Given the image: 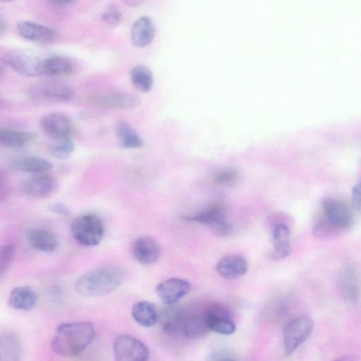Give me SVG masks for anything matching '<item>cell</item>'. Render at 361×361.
Wrapping results in <instances>:
<instances>
[{
	"mask_svg": "<svg viewBox=\"0 0 361 361\" xmlns=\"http://www.w3.org/2000/svg\"><path fill=\"white\" fill-rule=\"evenodd\" d=\"M131 315L137 324L147 328L154 326L159 319L156 306L146 300L135 302L133 305Z\"/></svg>",
	"mask_w": 361,
	"mask_h": 361,
	"instance_id": "cell-25",
	"label": "cell"
},
{
	"mask_svg": "<svg viewBox=\"0 0 361 361\" xmlns=\"http://www.w3.org/2000/svg\"><path fill=\"white\" fill-rule=\"evenodd\" d=\"M48 209L49 212L61 216H66L71 213L68 206L62 202L51 203L48 206Z\"/></svg>",
	"mask_w": 361,
	"mask_h": 361,
	"instance_id": "cell-37",
	"label": "cell"
},
{
	"mask_svg": "<svg viewBox=\"0 0 361 361\" xmlns=\"http://www.w3.org/2000/svg\"><path fill=\"white\" fill-rule=\"evenodd\" d=\"M273 250L271 257L274 259H283L288 257L291 252L290 243V231L288 227L283 224H277L272 232Z\"/></svg>",
	"mask_w": 361,
	"mask_h": 361,
	"instance_id": "cell-22",
	"label": "cell"
},
{
	"mask_svg": "<svg viewBox=\"0 0 361 361\" xmlns=\"http://www.w3.org/2000/svg\"><path fill=\"white\" fill-rule=\"evenodd\" d=\"M28 245L35 250L44 252H54L59 246L56 235L50 230L44 228H33L25 234Z\"/></svg>",
	"mask_w": 361,
	"mask_h": 361,
	"instance_id": "cell-17",
	"label": "cell"
},
{
	"mask_svg": "<svg viewBox=\"0 0 361 361\" xmlns=\"http://www.w3.org/2000/svg\"><path fill=\"white\" fill-rule=\"evenodd\" d=\"M124 280V273L118 267L106 265L92 269L78 279L76 292L84 297H98L111 293Z\"/></svg>",
	"mask_w": 361,
	"mask_h": 361,
	"instance_id": "cell-3",
	"label": "cell"
},
{
	"mask_svg": "<svg viewBox=\"0 0 361 361\" xmlns=\"http://www.w3.org/2000/svg\"><path fill=\"white\" fill-rule=\"evenodd\" d=\"M22 343L15 333L6 331L0 336V361H20Z\"/></svg>",
	"mask_w": 361,
	"mask_h": 361,
	"instance_id": "cell-23",
	"label": "cell"
},
{
	"mask_svg": "<svg viewBox=\"0 0 361 361\" xmlns=\"http://www.w3.org/2000/svg\"><path fill=\"white\" fill-rule=\"evenodd\" d=\"M104 232L102 220L93 214L81 215L75 219L71 225L73 238L84 246L98 245L103 239Z\"/></svg>",
	"mask_w": 361,
	"mask_h": 361,
	"instance_id": "cell-4",
	"label": "cell"
},
{
	"mask_svg": "<svg viewBox=\"0 0 361 361\" xmlns=\"http://www.w3.org/2000/svg\"><path fill=\"white\" fill-rule=\"evenodd\" d=\"M75 149V144L71 137L56 141L49 148L52 157L59 160L69 158Z\"/></svg>",
	"mask_w": 361,
	"mask_h": 361,
	"instance_id": "cell-32",
	"label": "cell"
},
{
	"mask_svg": "<svg viewBox=\"0 0 361 361\" xmlns=\"http://www.w3.org/2000/svg\"><path fill=\"white\" fill-rule=\"evenodd\" d=\"M115 361H148L149 351L146 345L129 334L117 336L113 343Z\"/></svg>",
	"mask_w": 361,
	"mask_h": 361,
	"instance_id": "cell-7",
	"label": "cell"
},
{
	"mask_svg": "<svg viewBox=\"0 0 361 361\" xmlns=\"http://www.w3.org/2000/svg\"><path fill=\"white\" fill-rule=\"evenodd\" d=\"M39 92L42 97L59 101H70L75 97L73 88L59 82L44 85L39 90Z\"/></svg>",
	"mask_w": 361,
	"mask_h": 361,
	"instance_id": "cell-31",
	"label": "cell"
},
{
	"mask_svg": "<svg viewBox=\"0 0 361 361\" xmlns=\"http://www.w3.org/2000/svg\"><path fill=\"white\" fill-rule=\"evenodd\" d=\"M180 331L188 338L203 337L209 331L204 314H185Z\"/></svg>",
	"mask_w": 361,
	"mask_h": 361,
	"instance_id": "cell-29",
	"label": "cell"
},
{
	"mask_svg": "<svg viewBox=\"0 0 361 361\" xmlns=\"http://www.w3.org/2000/svg\"><path fill=\"white\" fill-rule=\"evenodd\" d=\"M131 252L136 261L145 265L157 262L161 255L159 244L149 235L135 238L131 245Z\"/></svg>",
	"mask_w": 361,
	"mask_h": 361,
	"instance_id": "cell-13",
	"label": "cell"
},
{
	"mask_svg": "<svg viewBox=\"0 0 361 361\" xmlns=\"http://www.w3.org/2000/svg\"><path fill=\"white\" fill-rule=\"evenodd\" d=\"M11 166L14 170L35 174L47 172L52 168L48 160L32 155L18 157L12 161Z\"/></svg>",
	"mask_w": 361,
	"mask_h": 361,
	"instance_id": "cell-24",
	"label": "cell"
},
{
	"mask_svg": "<svg viewBox=\"0 0 361 361\" xmlns=\"http://www.w3.org/2000/svg\"><path fill=\"white\" fill-rule=\"evenodd\" d=\"M190 283L188 281L173 277L159 283L156 293L159 299L167 305H172L188 293Z\"/></svg>",
	"mask_w": 361,
	"mask_h": 361,
	"instance_id": "cell-12",
	"label": "cell"
},
{
	"mask_svg": "<svg viewBox=\"0 0 361 361\" xmlns=\"http://www.w3.org/2000/svg\"><path fill=\"white\" fill-rule=\"evenodd\" d=\"M168 306L159 314L158 322L163 330L167 333L180 331L185 313L173 305Z\"/></svg>",
	"mask_w": 361,
	"mask_h": 361,
	"instance_id": "cell-28",
	"label": "cell"
},
{
	"mask_svg": "<svg viewBox=\"0 0 361 361\" xmlns=\"http://www.w3.org/2000/svg\"><path fill=\"white\" fill-rule=\"evenodd\" d=\"M95 336L93 324L88 322H73L57 326L51 340L55 353L63 357H75L82 353Z\"/></svg>",
	"mask_w": 361,
	"mask_h": 361,
	"instance_id": "cell-1",
	"label": "cell"
},
{
	"mask_svg": "<svg viewBox=\"0 0 361 361\" xmlns=\"http://www.w3.org/2000/svg\"><path fill=\"white\" fill-rule=\"evenodd\" d=\"M56 179L47 172L36 173L23 183V192L33 197L44 198L50 195L56 188Z\"/></svg>",
	"mask_w": 361,
	"mask_h": 361,
	"instance_id": "cell-16",
	"label": "cell"
},
{
	"mask_svg": "<svg viewBox=\"0 0 361 361\" xmlns=\"http://www.w3.org/2000/svg\"><path fill=\"white\" fill-rule=\"evenodd\" d=\"M48 3H49L51 5H54L55 6H64L67 5H70L71 4L74 3V1L71 0H51L49 1Z\"/></svg>",
	"mask_w": 361,
	"mask_h": 361,
	"instance_id": "cell-38",
	"label": "cell"
},
{
	"mask_svg": "<svg viewBox=\"0 0 361 361\" xmlns=\"http://www.w3.org/2000/svg\"><path fill=\"white\" fill-rule=\"evenodd\" d=\"M354 214L349 205L338 198L325 199L313 228L318 237H328L349 231L354 226Z\"/></svg>",
	"mask_w": 361,
	"mask_h": 361,
	"instance_id": "cell-2",
	"label": "cell"
},
{
	"mask_svg": "<svg viewBox=\"0 0 361 361\" xmlns=\"http://www.w3.org/2000/svg\"><path fill=\"white\" fill-rule=\"evenodd\" d=\"M115 133L118 144L122 148L138 149L144 145L141 136L123 119L117 121Z\"/></svg>",
	"mask_w": 361,
	"mask_h": 361,
	"instance_id": "cell-21",
	"label": "cell"
},
{
	"mask_svg": "<svg viewBox=\"0 0 361 361\" xmlns=\"http://www.w3.org/2000/svg\"><path fill=\"white\" fill-rule=\"evenodd\" d=\"M6 21L2 18H1V20H0L1 34H3L4 32V31L6 30Z\"/></svg>",
	"mask_w": 361,
	"mask_h": 361,
	"instance_id": "cell-40",
	"label": "cell"
},
{
	"mask_svg": "<svg viewBox=\"0 0 361 361\" xmlns=\"http://www.w3.org/2000/svg\"><path fill=\"white\" fill-rule=\"evenodd\" d=\"M130 75L133 86L140 92H147L152 89L154 77L148 66L137 65L131 69Z\"/></svg>",
	"mask_w": 361,
	"mask_h": 361,
	"instance_id": "cell-30",
	"label": "cell"
},
{
	"mask_svg": "<svg viewBox=\"0 0 361 361\" xmlns=\"http://www.w3.org/2000/svg\"><path fill=\"white\" fill-rule=\"evenodd\" d=\"M38 296L33 288L27 286L14 288L8 298V305L18 310L29 311L35 307Z\"/></svg>",
	"mask_w": 361,
	"mask_h": 361,
	"instance_id": "cell-20",
	"label": "cell"
},
{
	"mask_svg": "<svg viewBox=\"0 0 361 361\" xmlns=\"http://www.w3.org/2000/svg\"><path fill=\"white\" fill-rule=\"evenodd\" d=\"M351 202L353 209L361 214V178L353 188Z\"/></svg>",
	"mask_w": 361,
	"mask_h": 361,
	"instance_id": "cell-36",
	"label": "cell"
},
{
	"mask_svg": "<svg viewBox=\"0 0 361 361\" xmlns=\"http://www.w3.org/2000/svg\"><path fill=\"white\" fill-rule=\"evenodd\" d=\"M42 132L55 141L71 137L74 130L71 118L63 113H51L40 121Z\"/></svg>",
	"mask_w": 361,
	"mask_h": 361,
	"instance_id": "cell-10",
	"label": "cell"
},
{
	"mask_svg": "<svg viewBox=\"0 0 361 361\" xmlns=\"http://www.w3.org/2000/svg\"><path fill=\"white\" fill-rule=\"evenodd\" d=\"M125 3L129 6H136L137 4H140V2L137 1H126Z\"/></svg>",
	"mask_w": 361,
	"mask_h": 361,
	"instance_id": "cell-41",
	"label": "cell"
},
{
	"mask_svg": "<svg viewBox=\"0 0 361 361\" xmlns=\"http://www.w3.org/2000/svg\"><path fill=\"white\" fill-rule=\"evenodd\" d=\"M36 137L37 135L31 131L7 127L0 128V142L5 147L10 148L23 147Z\"/></svg>",
	"mask_w": 361,
	"mask_h": 361,
	"instance_id": "cell-26",
	"label": "cell"
},
{
	"mask_svg": "<svg viewBox=\"0 0 361 361\" xmlns=\"http://www.w3.org/2000/svg\"><path fill=\"white\" fill-rule=\"evenodd\" d=\"M3 62L18 74L37 77L43 74V62L35 54L23 50L12 49L2 56Z\"/></svg>",
	"mask_w": 361,
	"mask_h": 361,
	"instance_id": "cell-6",
	"label": "cell"
},
{
	"mask_svg": "<svg viewBox=\"0 0 361 361\" xmlns=\"http://www.w3.org/2000/svg\"><path fill=\"white\" fill-rule=\"evenodd\" d=\"M203 314L209 331L227 336L235 332L236 325L229 312L224 307L218 305H211Z\"/></svg>",
	"mask_w": 361,
	"mask_h": 361,
	"instance_id": "cell-11",
	"label": "cell"
},
{
	"mask_svg": "<svg viewBox=\"0 0 361 361\" xmlns=\"http://www.w3.org/2000/svg\"><path fill=\"white\" fill-rule=\"evenodd\" d=\"M154 35L155 26L149 16H140L133 23L131 27V42L135 47H147L152 42Z\"/></svg>",
	"mask_w": 361,
	"mask_h": 361,
	"instance_id": "cell-19",
	"label": "cell"
},
{
	"mask_svg": "<svg viewBox=\"0 0 361 361\" xmlns=\"http://www.w3.org/2000/svg\"><path fill=\"white\" fill-rule=\"evenodd\" d=\"M248 270L246 259L240 255H229L222 257L216 265V272L227 279H233L245 275Z\"/></svg>",
	"mask_w": 361,
	"mask_h": 361,
	"instance_id": "cell-18",
	"label": "cell"
},
{
	"mask_svg": "<svg viewBox=\"0 0 361 361\" xmlns=\"http://www.w3.org/2000/svg\"><path fill=\"white\" fill-rule=\"evenodd\" d=\"M15 254V245L10 243L1 246L0 250V274L3 276L9 268Z\"/></svg>",
	"mask_w": 361,
	"mask_h": 361,
	"instance_id": "cell-34",
	"label": "cell"
},
{
	"mask_svg": "<svg viewBox=\"0 0 361 361\" xmlns=\"http://www.w3.org/2000/svg\"><path fill=\"white\" fill-rule=\"evenodd\" d=\"M338 288L344 300L356 304L361 295V282L358 274L351 266H345L338 275Z\"/></svg>",
	"mask_w": 361,
	"mask_h": 361,
	"instance_id": "cell-14",
	"label": "cell"
},
{
	"mask_svg": "<svg viewBox=\"0 0 361 361\" xmlns=\"http://www.w3.org/2000/svg\"><path fill=\"white\" fill-rule=\"evenodd\" d=\"M16 28L23 38L38 43L52 42L58 35L54 29L30 20L20 21Z\"/></svg>",
	"mask_w": 361,
	"mask_h": 361,
	"instance_id": "cell-15",
	"label": "cell"
},
{
	"mask_svg": "<svg viewBox=\"0 0 361 361\" xmlns=\"http://www.w3.org/2000/svg\"><path fill=\"white\" fill-rule=\"evenodd\" d=\"M238 178V172L232 168L222 169L218 171L214 176V182L224 186L233 185Z\"/></svg>",
	"mask_w": 361,
	"mask_h": 361,
	"instance_id": "cell-33",
	"label": "cell"
},
{
	"mask_svg": "<svg viewBox=\"0 0 361 361\" xmlns=\"http://www.w3.org/2000/svg\"><path fill=\"white\" fill-rule=\"evenodd\" d=\"M216 361H235V360L224 359V360H218Z\"/></svg>",
	"mask_w": 361,
	"mask_h": 361,
	"instance_id": "cell-42",
	"label": "cell"
},
{
	"mask_svg": "<svg viewBox=\"0 0 361 361\" xmlns=\"http://www.w3.org/2000/svg\"><path fill=\"white\" fill-rule=\"evenodd\" d=\"M89 101L104 109H132L140 103V98L135 94L118 91L95 93L90 97Z\"/></svg>",
	"mask_w": 361,
	"mask_h": 361,
	"instance_id": "cell-9",
	"label": "cell"
},
{
	"mask_svg": "<svg viewBox=\"0 0 361 361\" xmlns=\"http://www.w3.org/2000/svg\"><path fill=\"white\" fill-rule=\"evenodd\" d=\"M102 18L109 25L115 26L120 23L122 14L119 8L115 4H109L104 11Z\"/></svg>",
	"mask_w": 361,
	"mask_h": 361,
	"instance_id": "cell-35",
	"label": "cell"
},
{
	"mask_svg": "<svg viewBox=\"0 0 361 361\" xmlns=\"http://www.w3.org/2000/svg\"><path fill=\"white\" fill-rule=\"evenodd\" d=\"M75 69L72 60L65 56H51L43 62V74L49 76L59 77L71 74Z\"/></svg>",
	"mask_w": 361,
	"mask_h": 361,
	"instance_id": "cell-27",
	"label": "cell"
},
{
	"mask_svg": "<svg viewBox=\"0 0 361 361\" xmlns=\"http://www.w3.org/2000/svg\"><path fill=\"white\" fill-rule=\"evenodd\" d=\"M183 218L187 221L208 225L212 232L219 236L228 235L231 231V224L225 216L224 209L219 204H214L195 214L185 216Z\"/></svg>",
	"mask_w": 361,
	"mask_h": 361,
	"instance_id": "cell-8",
	"label": "cell"
},
{
	"mask_svg": "<svg viewBox=\"0 0 361 361\" xmlns=\"http://www.w3.org/2000/svg\"><path fill=\"white\" fill-rule=\"evenodd\" d=\"M314 322L308 316H298L289 321L283 329V343L286 355L292 354L311 336Z\"/></svg>",
	"mask_w": 361,
	"mask_h": 361,
	"instance_id": "cell-5",
	"label": "cell"
},
{
	"mask_svg": "<svg viewBox=\"0 0 361 361\" xmlns=\"http://www.w3.org/2000/svg\"><path fill=\"white\" fill-rule=\"evenodd\" d=\"M334 361H358L357 357L355 355H345Z\"/></svg>",
	"mask_w": 361,
	"mask_h": 361,
	"instance_id": "cell-39",
	"label": "cell"
}]
</instances>
